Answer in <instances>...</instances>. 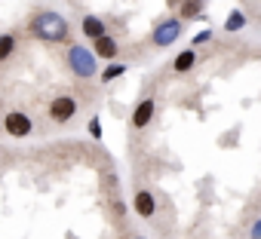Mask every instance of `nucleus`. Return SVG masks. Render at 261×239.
Instances as JSON below:
<instances>
[{
    "instance_id": "obj_18",
    "label": "nucleus",
    "mask_w": 261,
    "mask_h": 239,
    "mask_svg": "<svg viewBox=\"0 0 261 239\" xmlns=\"http://www.w3.org/2000/svg\"><path fill=\"white\" fill-rule=\"evenodd\" d=\"M111 205H114V215H117V218H120V215H123V205H120V199H114V202H111Z\"/></svg>"
},
{
    "instance_id": "obj_6",
    "label": "nucleus",
    "mask_w": 261,
    "mask_h": 239,
    "mask_svg": "<svg viewBox=\"0 0 261 239\" xmlns=\"http://www.w3.org/2000/svg\"><path fill=\"white\" fill-rule=\"evenodd\" d=\"M154 110H157V101L154 98H142L133 110V116H129V123H133V129H145L151 120H154Z\"/></svg>"
},
{
    "instance_id": "obj_12",
    "label": "nucleus",
    "mask_w": 261,
    "mask_h": 239,
    "mask_svg": "<svg viewBox=\"0 0 261 239\" xmlns=\"http://www.w3.org/2000/svg\"><path fill=\"white\" fill-rule=\"evenodd\" d=\"M16 46H19V40H16L13 31H4V34H0V65L10 62V58L16 55Z\"/></svg>"
},
{
    "instance_id": "obj_13",
    "label": "nucleus",
    "mask_w": 261,
    "mask_h": 239,
    "mask_svg": "<svg viewBox=\"0 0 261 239\" xmlns=\"http://www.w3.org/2000/svg\"><path fill=\"white\" fill-rule=\"evenodd\" d=\"M246 28V16L240 13V10H233L227 19H224V31H230V34H237V31H243Z\"/></svg>"
},
{
    "instance_id": "obj_2",
    "label": "nucleus",
    "mask_w": 261,
    "mask_h": 239,
    "mask_svg": "<svg viewBox=\"0 0 261 239\" xmlns=\"http://www.w3.org/2000/svg\"><path fill=\"white\" fill-rule=\"evenodd\" d=\"M65 58H68V68H71V74H74V77H80V80H92V77L98 74V58H95V52H92L89 46L71 43Z\"/></svg>"
},
{
    "instance_id": "obj_8",
    "label": "nucleus",
    "mask_w": 261,
    "mask_h": 239,
    "mask_svg": "<svg viewBox=\"0 0 261 239\" xmlns=\"http://www.w3.org/2000/svg\"><path fill=\"white\" fill-rule=\"evenodd\" d=\"M80 34L95 43V40L108 37V28H105V22H101L98 16H83V19H80Z\"/></svg>"
},
{
    "instance_id": "obj_1",
    "label": "nucleus",
    "mask_w": 261,
    "mask_h": 239,
    "mask_svg": "<svg viewBox=\"0 0 261 239\" xmlns=\"http://www.w3.org/2000/svg\"><path fill=\"white\" fill-rule=\"evenodd\" d=\"M28 34H31L34 40H40V43H68V37H71V25H68L65 16L43 10V13L31 16V22H28Z\"/></svg>"
},
{
    "instance_id": "obj_11",
    "label": "nucleus",
    "mask_w": 261,
    "mask_h": 239,
    "mask_svg": "<svg viewBox=\"0 0 261 239\" xmlns=\"http://www.w3.org/2000/svg\"><path fill=\"white\" fill-rule=\"evenodd\" d=\"M203 16V0H181V7H178V19L181 22H194Z\"/></svg>"
},
{
    "instance_id": "obj_19",
    "label": "nucleus",
    "mask_w": 261,
    "mask_h": 239,
    "mask_svg": "<svg viewBox=\"0 0 261 239\" xmlns=\"http://www.w3.org/2000/svg\"><path fill=\"white\" fill-rule=\"evenodd\" d=\"M129 239H145V236H129Z\"/></svg>"
},
{
    "instance_id": "obj_15",
    "label": "nucleus",
    "mask_w": 261,
    "mask_h": 239,
    "mask_svg": "<svg viewBox=\"0 0 261 239\" xmlns=\"http://www.w3.org/2000/svg\"><path fill=\"white\" fill-rule=\"evenodd\" d=\"M89 135H92L95 141H101V120H98V116L89 120Z\"/></svg>"
},
{
    "instance_id": "obj_16",
    "label": "nucleus",
    "mask_w": 261,
    "mask_h": 239,
    "mask_svg": "<svg viewBox=\"0 0 261 239\" xmlns=\"http://www.w3.org/2000/svg\"><path fill=\"white\" fill-rule=\"evenodd\" d=\"M209 37H212V31H200V34L194 37V46H200V43H206Z\"/></svg>"
},
{
    "instance_id": "obj_17",
    "label": "nucleus",
    "mask_w": 261,
    "mask_h": 239,
    "mask_svg": "<svg viewBox=\"0 0 261 239\" xmlns=\"http://www.w3.org/2000/svg\"><path fill=\"white\" fill-rule=\"evenodd\" d=\"M252 239H261V218H258L255 227H252Z\"/></svg>"
},
{
    "instance_id": "obj_14",
    "label": "nucleus",
    "mask_w": 261,
    "mask_h": 239,
    "mask_svg": "<svg viewBox=\"0 0 261 239\" xmlns=\"http://www.w3.org/2000/svg\"><path fill=\"white\" fill-rule=\"evenodd\" d=\"M123 74H126V65H114V62H111V65L101 71V83H111V80H117V77H123Z\"/></svg>"
},
{
    "instance_id": "obj_3",
    "label": "nucleus",
    "mask_w": 261,
    "mask_h": 239,
    "mask_svg": "<svg viewBox=\"0 0 261 239\" xmlns=\"http://www.w3.org/2000/svg\"><path fill=\"white\" fill-rule=\"evenodd\" d=\"M77 110H80V104H77V98L74 95H56L49 104H46V113H49V120L56 126H65V123H71V120L77 116Z\"/></svg>"
},
{
    "instance_id": "obj_10",
    "label": "nucleus",
    "mask_w": 261,
    "mask_h": 239,
    "mask_svg": "<svg viewBox=\"0 0 261 239\" xmlns=\"http://www.w3.org/2000/svg\"><path fill=\"white\" fill-rule=\"evenodd\" d=\"M92 52H95V58H108V62H114L117 52H120V43L108 34V37H101V40L92 43Z\"/></svg>"
},
{
    "instance_id": "obj_5",
    "label": "nucleus",
    "mask_w": 261,
    "mask_h": 239,
    "mask_svg": "<svg viewBox=\"0 0 261 239\" xmlns=\"http://www.w3.org/2000/svg\"><path fill=\"white\" fill-rule=\"evenodd\" d=\"M4 132L13 135V138H28L34 132V123H31V116L25 110H10L4 116Z\"/></svg>"
},
{
    "instance_id": "obj_9",
    "label": "nucleus",
    "mask_w": 261,
    "mask_h": 239,
    "mask_svg": "<svg viewBox=\"0 0 261 239\" xmlns=\"http://www.w3.org/2000/svg\"><path fill=\"white\" fill-rule=\"evenodd\" d=\"M197 58H200V55H197V49H194V46H188V49H181V52L175 55L172 71H175V74H191V71L197 68Z\"/></svg>"
},
{
    "instance_id": "obj_4",
    "label": "nucleus",
    "mask_w": 261,
    "mask_h": 239,
    "mask_svg": "<svg viewBox=\"0 0 261 239\" xmlns=\"http://www.w3.org/2000/svg\"><path fill=\"white\" fill-rule=\"evenodd\" d=\"M185 22L181 19H166V22H160L157 28H154V34H151V43L154 46H160V49H166V46H172L185 31Z\"/></svg>"
},
{
    "instance_id": "obj_7",
    "label": "nucleus",
    "mask_w": 261,
    "mask_h": 239,
    "mask_svg": "<svg viewBox=\"0 0 261 239\" xmlns=\"http://www.w3.org/2000/svg\"><path fill=\"white\" fill-rule=\"evenodd\" d=\"M133 212H136L139 218H154V215H157V199H154V193H151V190H136V196H133Z\"/></svg>"
}]
</instances>
